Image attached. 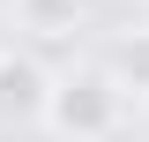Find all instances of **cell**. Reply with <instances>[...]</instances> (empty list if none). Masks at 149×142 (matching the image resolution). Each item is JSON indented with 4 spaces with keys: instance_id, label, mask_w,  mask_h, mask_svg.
I'll return each instance as SVG.
<instances>
[{
    "instance_id": "6da1fadb",
    "label": "cell",
    "mask_w": 149,
    "mask_h": 142,
    "mask_svg": "<svg viewBox=\"0 0 149 142\" xmlns=\"http://www.w3.org/2000/svg\"><path fill=\"white\" fill-rule=\"evenodd\" d=\"M119 90H112V75L104 67H90V75H67V82H52V105H45V120L60 127L67 142H104L112 127H119Z\"/></svg>"
},
{
    "instance_id": "7a4b0ae2",
    "label": "cell",
    "mask_w": 149,
    "mask_h": 142,
    "mask_svg": "<svg viewBox=\"0 0 149 142\" xmlns=\"http://www.w3.org/2000/svg\"><path fill=\"white\" fill-rule=\"evenodd\" d=\"M45 105H52V75L30 53H0V127L45 120Z\"/></svg>"
},
{
    "instance_id": "3957f363",
    "label": "cell",
    "mask_w": 149,
    "mask_h": 142,
    "mask_svg": "<svg viewBox=\"0 0 149 142\" xmlns=\"http://www.w3.org/2000/svg\"><path fill=\"white\" fill-rule=\"evenodd\" d=\"M104 75H112V90H119V97H149V22L142 30H127L119 37V45H112V60H104Z\"/></svg>"
},
{
    "instance_id": "277c9868",
    "label": "cell",
    "mask_w": 149,
    "mask_h": 142,
    "mask_svg": "<svg viewBox=\"0 0 149 142\" xmlns=\"http://www.w3.org/2000/svg\"><path fill=\"white\" fill-rule=\"evenodd\" d=\"M15 22L37 37H74L82 30V0H15Z\"/></svg>"
},
{
    "instance_id": "5b68a950",
    "label": "cell",
    "mask_w": 149,
    "mask_h": 142,
    "mask_svg": "<svg viewBox=\"0 0 149 142\" xmlns=\"http://www.w3.org/2000/svg\"><path fill=\"white\" fill-rule=\"evenodd\" d=\"M0 53H8V45H0Z\"/></svg>"
}]
</instances>
